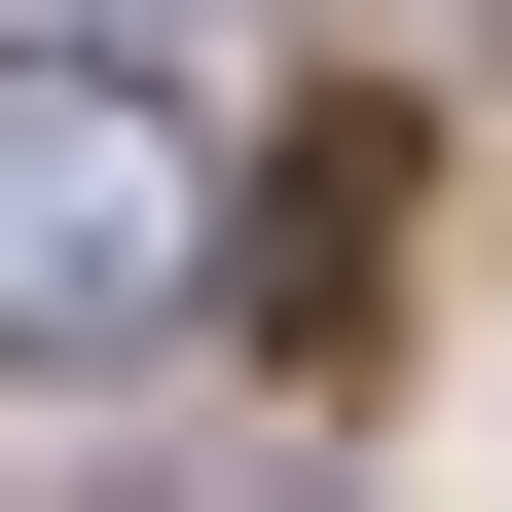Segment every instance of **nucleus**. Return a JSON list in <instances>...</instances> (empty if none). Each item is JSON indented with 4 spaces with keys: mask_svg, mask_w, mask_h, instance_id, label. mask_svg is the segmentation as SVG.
<instances>
[{
    "mask_svg": "<svg viewBox=\"0 0 512 512\" xmlns=\"http://www.w3.org/2000/svg\"><path fill=\"white\" fill-rule=\"evenodd\" d=\"M183 293H220V147L74 37H0V366H147Z\"/></svg>",
    "mask_w": 512,
    "mask_h": 512,
    "instance_id": "1",
    "label": "nucleus"
}]
</instances>
